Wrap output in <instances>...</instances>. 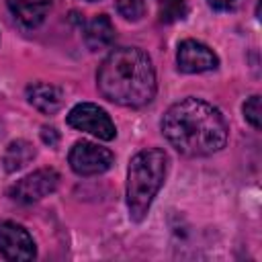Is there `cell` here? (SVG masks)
<instances>
[{"label": "cell", "instance_id": "obj_1", "mask_svg": "<svg viewBox=\"0 0 262 262\" xmlns=\"http://www.w3.org/2000/svg\"><path fill=\"white\" fill-rule=\"evenodd\" d=\"M227 131L221 111L194 96L172 104L162 119V133L168 143L188 158H203L223 149Z\"/></svg>", "mask_w": 262, "mask_h": 262}, {"label": "cell", "instance_id": "obj_2", "mask_svg": "<svg viewBox=\"0 0 262 262\" xmlns=\"http://www.w3.org/2000/svg\"><path fill=\"white\" fill-rule=\"evenodd\" d=\"M98 92L121 106H143L156 96V72L151 59L139 47L113 49L96 72Z\"/></svg>", "mask_w": 262, "mask_h": 262}, {"label": "cell", "instance_id": "obj_3", "mask_svg": "<svg viewBox=\"0 0 262 262\" xmlns=\"http://www.w3.org/2000/svg\"><path fill=\"white\" fill-rule=\"evenodd\" d=\"M168 172V156L164 149L149 147L137 151L127 168V209L131 221L145 219L156 194L160 192Z\"/></svg>", "mask_w": 262, "mask_h": 262}, {"label": "cell", "instance_id": "obj_4", "mask_svg": "<svg viewBox=\"0 0 262 262\" xmlns=\"http://www.w3.org/2000/svg\"><path fill=\"white\" fill-rule=\"evenodd\" d=\"M66 121H68L70 127H74L78 131H84V133H90V135H94L102 141H111L117 135V127L111 121L108 113L104 108H100L98 104H92V102L76 104L68 113Z\"/></svg>", "mask_w": 262, "mask_h": 262}, {"label": "cell", "instance_id": "obj_5", "mask_svg": "<svg viewBox=\"0 0 262 262\" xmlns=\"http://www.w3.org/2000/svg\"><path fill=\"white\" fill-rule=\"evenodd\" d=\"M68 162L72 166V170L80 176H96V174H102L106 172L113 162H115V156L108 147H102L98 143H92V141H78L74 143V147L70 149V156H68Z\"/></svg>", "mask_w": 262, "mask_h": 262}, {"label": "cell", "instance_id": "obj_6", "mask_svg": "<svg viewBox=\"0 0 262 262\" xmlns=\"http://www.w3.org/2000/svg\"><path fill=\"white\" fill-rule=\"evenodd\" d=\"M59 184V174L51 168H41V170H35L33 174L16 180L12 184V188L8 190V194L18 201V203H35V201H41L45 196H49Z\"/></svg>", "mask_w": 262, "mask_h": 262}, {"label": "cell", "instance_id": "obj_7", "mask_svg": "<svg viewBox=\"0 0 262 262\" xmlns=\"http://www.w3.org/2000/svg\"><path fill=\"white\" fill-rule=\"evenodd\" d=\"M0 254L6 260L20 262V260H33L37 256L35 242L31 233L14 223V221H2L0 223Z\"/></svg>", "mask_w": 262, "mask_h": 262}, {"label": "cell", "instance_id": "obj_8", "mask_svg": "<svg viewBox=\"0 0 262 262\" xmlns=\"http://www.w3.org/2000/svg\"><path fill=\"white\" fill-rule=\"evenodd\" d=\"M176 63H178V70L184 74H201V72L215 70L219 66V59L213 53V49L207 47L205 43L186 39L178 45Z\"/></svg>", "mask_w": 262, "mask_h": 262}, {"label": "cell", "instance_id": "obj_9", "mask_svg": "<svg viewBox=\"0 0 262 262\" xmlns=\"http://www.w3.org/2000/svg\"><path fill=\"white\" fill-rule=\"evenodd\" d=\"M27 100L43 115H55L63 106L61 88L45 82H35L27 88Z\"/></svg>", "mask_w": 262, "mask_h": 262}, {"label": "cell", "instance_id": "obj_10", "mask_svg": "<svg viewBox=\"0 0 262 262\" xmlns=\"http://www.w3.org/2000/svg\"><path fill=\"white\" fill-rule=\"evenodd\" d=\"M6 4L12 16L27 29L39 27L51 8V0H6Z\"/></svg>", "mask_w": 262, "mask_h": 262}, {"label": "cell", "instance_id": "obj_11", "mask_svg": "<svg viewBox=\"0 0 262 262\" xmlns=\"http://www.w3.org/2000/svg\"><path fill=\"white\" fill-rule=\"evenodd\" d=\"M115 41V27L106 14H96L84 25V43L90 51L111 47Z\"/></svg>", "mask_w": 262, "mask_h": 262}, {"label": "cell", "instance_id": "obj_12", "mask_svg": "<svg viewBox=\"0 0 262 262\" xmlns=\"http://www.w3.org/2000/svg\"><path fill=\"white\" fill-rule=\"evenodd\" d=\"M33 158H35V147L25 139H16L4 151V160H2L4 170L6 172H18L25 166H29L33 162Z\"/></svg>", "mask_w": 262, "mask_h": 262}, {"label": "cell", "instance_id": "obj_13", "mask_svg": "<svg viewBox=\"0 0 262 262\" xmlns=\"http://www.w3.org/2000/svg\"><path fill=\"white\" fill-rule=\"evenodd\" d=\"M162 23H174L186 16V0H156Z\"/></svg>", "mask_w": 262, "mask_h": 262}, {"label": "cell", "instance_id": "obj_14", "mask_svg": "<svg viewBox=\"0 0 262 262\" xmlns=\"http://www.w3.org/2000/svg\"><path fill=\"white\" fill-rule=\"evenodd\" d=\"M117 12L127 20H139L145 14L143 0H117Z\"/></svg>", "mask_w": 262, "mask_h": 262}, {"label": "cell", "instance_id": "obj_15", "mask_svg": "<svg viewBox=\"0 0 262 262\" xmlns=\"http://www.w3.org/2000/svg\"><path fill=\"white\" fill-rule=\"evenodd\" d=\"M244 117H246V121H248L254 129H260V123H262V108H260V96H258V94L250 96V98L244 102Z\"/></svg>", "mask_w": 262, "mask_h": 262}, {"label": "cell", "instance_id": "obj_16", "mask_svg": "<svg viewBox=\"0 0 262 262\" xmlns=\"http://www.w3.org/2000/svg\"><path fill=\"white\" fill-rule=\"evenodd\" d=\"M41 139H43L49 147H53V145H57L59 135H57V131H55L53 127H43V129H41Z\"/></svg>", "mask_w": 262, "mask_h": 262}, {"label": "cell", "instance_id": "obj_17", "mask_svg": "<svg viewBox=\"0 0 262 262\" xmlns=\"http://www.w3.org/2000/svg\"><path fill=\"white\" fill-rule=\"evenodd\" d=\"M207 2L215 10H233L239 4V0H207Z\"/></svg>", "mask_w": 262, "mask_h": 262}, {"label": "cell", "instance_id": "obj_18", "mask_svg": "<svg viewBox=\"0 0 262 262\" xmlns=\"http://www.w3.org/2000/svg\"><path fill=\"white\" fill-rule=\"evenodd\" d=\"M88 2H92V0H88Z\"/></svg>", "mask_w": 262, "mask_h": 262}]
</instances>
